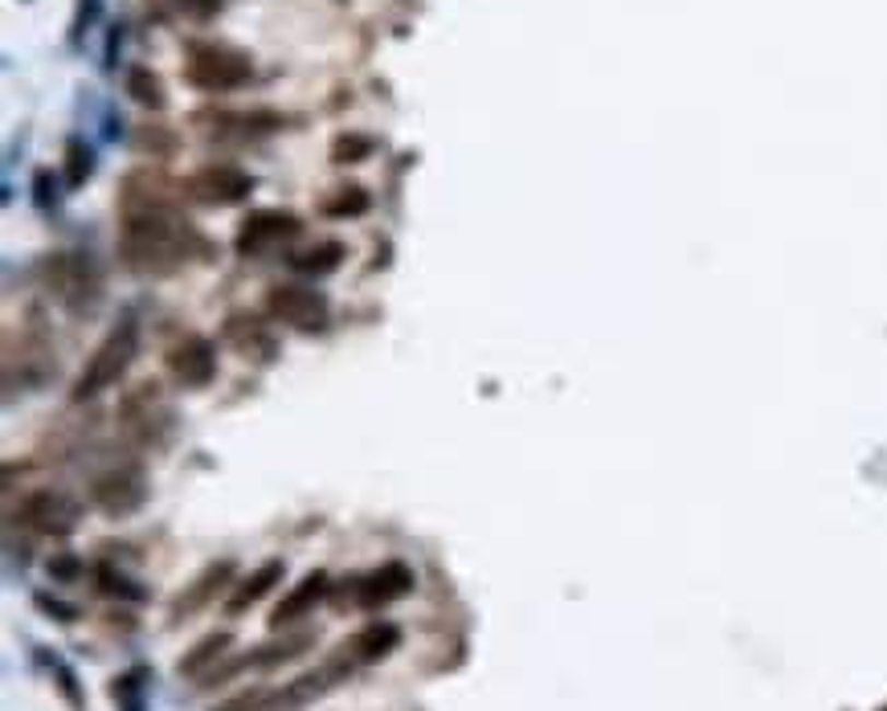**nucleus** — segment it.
I'll list each match as a JSON object with an SVG mask.
<instances>
[{"instance_id":"obj_1","label":"nucleus","mask_w":887,"mask_h":711,"mask_svg":"<svg viewBox=\"0 0 887 711\" xmlns=\"http://www.w3.org/2000/svg\"><path fill=\"white\" fill-rule=\"evenodd\" d=\"M188 246H201V237L188 230V221L172 217L164 205L143 201L140 209H127L124 233H119V258L140 275H172L185 266Z\"/></svg>"},{"instance_id":"obj_2","label":"nucleus","mask_w":887,"mask_h":711,"mask_svg":"<svg viewBox=\"0 0 887 711\" xmlns=\"http://www.w3.org/2000/svg\"><path fill=\"white\" fill-rule=\"evenodd\" d=\"M140 352V324L136 319H124L119 327H110L107 340L94 348V356L86 360V369L79 372L74 381V401H86V397H98L103 388H110Z\"/></svg>"},{"instance_id":"obj_3","label":"nucleus","mask_w":887,"mask_h":711,"mask_svg":"<svg viewBox=\"0 0 887 711\" xmlns=\"http://www.w3.org/2000/svg\"><path fill=\"white\" fill-rule=\"evenodd\" d=\"M185 78L197 91L221 94L237 91L254 78V62L246 54H237L230 46H213V42H192L185 58Z\"/></svg>"},{"instance_id":"obj_4","label":"nucleus","mask_w":887,"mask_h":711,"mask_svg":"<svg viewBox=\"0 0 887 711\" xmlns=\"http://www.w3.org/2000/svg\"><path fill=\"white\" fill-rule=\"evenodd\" d=\"M49 291L58 294V303L70 311H94L98 303V275L82 254H54L46 263Z\"/></svg>"},{"instance_id":"obj_5","label":"nucleus","mask_w":887,"mask_h":711,"mask_svg":"<svg viewBox=\"0 0 887 711\" xmlns=\"http://www.w3.org/2000/svg\"><path fill=\"white\" fill-rule=\"evenodd\" d=\"M266 311L279 319V324H291L299 331H319L327 324V299L312 287H295V282H279L270 287L266 294Z\"/></svg>"},{"instance_id":"obj_6","label":"nucleus","mask_w":887,"mask_h":711,"mask_svg":"<svg viewBox=\"0 0 887 711\" xmlns=\"http://www.w3.org/2000/svg\"><path fill=\"white\" fill-rule=\"evenodd\" d=\"M299 230H303V221H299L295 213L258 209V213H249L246 221H242L234 246H237V254L254 258V254H266V249H275V246H282V242L299 237Z\"/></svg>"},{"instance_id":"obj_7","label":"nucleus","mask_w":887,"mask_h":711,"mask_svg":"<svg viewBox=\"0 0 887 711\" xmlns=\"http://www.w3.org/2000/svg\"><path fill=\"white\" fill-rule=\"evenodd\" d=\"M409 588H413V572L397 564V560H389V564H381L369 576H357L348 585V593H343V602H352L357 609H381V605L401 602Z\"/></svg>"},{"instance_id":"obj_8","label":"nucleus","mask_w":887,"mask_h":711,"mask_svg":"<svg viewBox=\"0 0 887 711\" xmlns=\"http://www.w3.org/2000/svg\"><path fill=\"white\" fill-rule=\"evenodd\" d=\"M91 499H94V508L107 511V515H131V511L143 508L148 487H143V475L136 466H115V470L94 479Z\"/></svg>"},{"instance_id":"obj_9","label":"nucleus","mask_w":887,"mask_h":711,"mask_svg":"<svg viewBox=\"0 0 887 711\" xmlns=\"http://www.w3.org/2000/svg\"><path fill=\"white\" fill-rule=\"evenodd\" d=\"M168 372L180 388H205L213 376H218L213 343L201 340V336H185V340L168 352Z\"/></svg>"},{"instance_id":"obj_10","label":"nucleus","mask_w":887,"mask_h":711,"mask_svg":"<svg viewBox=\"0 0 887 711\" xmlns=\"http://www.w3.org/2000/svg\"><path fill=\"white\" fill-rule=\"evenodd\" d=\"M249 188H254V180L237 164H209L197 176H188V193L205 205H237Z\"/></svg>"},{"instance_id":"obj_11","label":"nucleus","mask_w":887,"mask_h":711,"mask_svg":"<svg viewBox=\"0 0 887 711\" xmlns=\"http://www.w3.org/2000/svg\"><path fill=\"white\" fill-rule=\"evenodd\" d=\"M16 520H25L33 532L66 536V532H74V524H79V508L66 496H58V491H33V496L21 503Z\"/></svg>"},{"instance_id":"obj_12","label":"nucleus","mask_w":887,"mask_h":711,"mask_svg":"<svg viewBox=\"0 0 887 711\" xmlns=\"http://www.w3.org/2000/svg\"><path fill=\"white\" fill-rule=\"evenodd\" d=\"M230 576H234V560H218V564H209V569H205L201 576H197V581H192V585H188L185 593L172 602V609H168L172 621H185V618H192L197 609H205V605L218 597L221 588L230 585Z\"/></svg>"},{"instance_id":"obj_13","label":"nucleus","mask_w":887,"mask_h":711,"mask_svg":"<svg viewBox=\"0 0 887 711\" xmlns=\"http://www.w3.org/2000/svg\"><path fill=\"white\" fill-rule=\"evenodd\" d=\"M327 597V572H307L303 581H299L287 597H282L279 605H275V614H270V630H282V626H291V621H303L307 614H312L315 605Z\"/></svg>"},{"instance_id":"obj_14","label":"nucleus","mask_w":887,"mask_h":711,"mask_svg":"<svg viewBox=\"0 0 887 711\" xmlns=\"http://www.w3.org/2000/svg\"><path fill=\"white\" fill-rule=\"evenodd\" d=\"M397 642H401V630H397L393 621H369L364 630H357V634L343 642V650H348L352 663L364 666V663H381L385 654H393Z\"/></svg>"},{"instance_id":"obj_15","label":"nucleus","mask_w":887,"mask_h":711,"mask_svg":"<svg viewBox=\"0 0 887 711\" xmlns=\"http://www.w3.org/2000/svg\"><path fill=\"white\" fill-rule=\"evenodd\" d=\"M282 572H287V564H282V560H266V564H258V569L249 572L246 581H242V585H237L234 593H230V602H225V614H230V618H237V614H246L249 605L262 602L266 593H270V588L279 585Z\"/></svg>"},{"instance_id":"obj_16","label":"nucleus","mask_w":887,"mask_h":711,"mask_svg":"<svg viewBox=\"0 0 887 711\" xmlns=\"http://www.w3.org/2000/svg\"><path fill=\"white\" fill-rule=\"evenodd\" d=\"M230 642H234V638L225 634V630H221V634L201 638V642L192 646V654H185V658L176 663V671H180V675H188V679H197V675H205V666L218 663L221 654H225V646H230Z\"/></svg>"},{"instance_id":"obj_17","label":"nucleus","mask_w":887,"mask_h":711,"mask_svg":"<svg viewBox=\"0 0 887 711\" xmlns=\"http://www.w3.org/2000/svg\"><path fill=\"white\" fill-rule=\"evenodd\" d=\"M340 258H343L340 242H324V246L307 249V254H295V258H291V266H295V270H303V275H331V270L340 266Z\"/></svg>"},{"instance_id":"obj_18","label":"nucleus","mask_w":887,"mask_h":711,"mask_svg":"<svg viewBox=\"0 0 887 711\" xmlns=\"http://www.w3.org/2000/svg\"><path fill=\"white\" fill-rule=\"evenodd\" d=\"M127 94L152 110H164V103H168V98H164V82H160L152 70H131V74H127Z\"/></svg>"},{"instance_id":"obj_19","label":"nucleus","mask_w":887,"mask_h":711,"mask_svg":"<svg viewBox=\"0 0 887 711\" xmlns=\"http://www.w3.org/2000/svg\"><path fill=\"white\" fill-rule=\"evenodd\" d=\"M364 209H369L364 188H340L336 201H324V213H331V217H360Z\"/></svg>"},{"instance_id":"obj_20","label":"nucleus","mask_w":887,"mask_h":711,"mask_svg":"<svg viewBox=\"0 0 887 711\" xmlns=\"http://www.w3.org/2000/svg\"><path fill=\"white\" fill-rule=\"evenodd\" d=\"M98 588L110 597H127V602H143V588H136V581H127L124 572L115 569H98Z\"/></svg>"},{"instance_id":"obj_21","label":"nucleus","mask_w":887,"mask_h":711,"mask_svg":"<svg viewBox=\"0 0 887 711\" xmlns=\"http://www.w3.org/2000/svg\"><path fill=\"white\" fill-rule=\"evenodd\" d=\"M66 155H70V185H82L91 176V152L79 140H70L66 143Z\"/></svg>"},{"instance_id":"obj_22","label":"nucleus","mask_w":887,"mask_h":711,"mask_svg":"<svg viewBox=\"0 0 887 711\" xmlns=\"http://www.w3.org/2000/svg\"><path fill=\"white\" fill-rule=\"evenodd\" d=\"M54 675H58V687H62L66 703H70L74 711H82V691H79V679H74V671H70V666H62V663H54Z\"/></svg>"},{"instance_id":"obj_23","label":"nucleus","mask_w":887,"mask_h":711,"mask_svg":"<svg viewBox=\"0 0 887 711\" xmlns=\"http://www.w3.org/2000/svg\"><path fill=\"white\" fill-rule=\"evenodd\" d=\"M192 21H213V16L225 9V0H176Z\"/></svg>"},{"instance_id":"obj_24","label":"nucleus","mask_w":887,"mask_h":711,"mask_svg":"<svg viewBox=\"0 0 887 711\" xmlns=\"http://www.w3.org/2000/svg\"><path fill=\"white\" fill-rule=\"evenodd\" d=\"M369 152H373L369 140H357V136H352V140H348V136L336 140V160H340V164H352V160H360V155H369Z\"/></svg>"},{"instance_id":"obj_25","label":"nucleus","mask_w":887,"mask_h":711,"mask_svg":"<svg viewBox=\"0 0 887 711\" xmlns=\"http://www.w3.org/2000/svg\"><path fill=\"white\" fill-rule=\"evenodd\" d=\"M98 4H103V0H79V16H74V42H79L82 33H86V25L98 16Z\"/></svg>"},{"instance_id":"obj_26","label":"nucleus","mask_w":887,"mask_h":711,"mask_svg":"<svg viewBox=\"0 0 887 711\" xmlns=\"http://www.w3.org/2000/svg\"><path fill=\"white\" fill-rule=\"evenodd\" d=\"M37 605H42V609H49V614H58V621H74V618H79V609H70V605L54 602V597H46V593L37 597Z\"/></svg>"},{"instance_id":"obj_27","label":"nucleus","mask_w":887,"mask_h":711,"mask_svg":"<svg viewBox=\"0 0 887 711\" xmlns=\"http://www.w3.org/2000/svg\"><path fill=\"white\" fill-rule=\"evenodd\" d=\"M262 703V691H246V696H237V699H230L225 708H218V711H249V708H258Z\"/></svg>"}]
</instances>
